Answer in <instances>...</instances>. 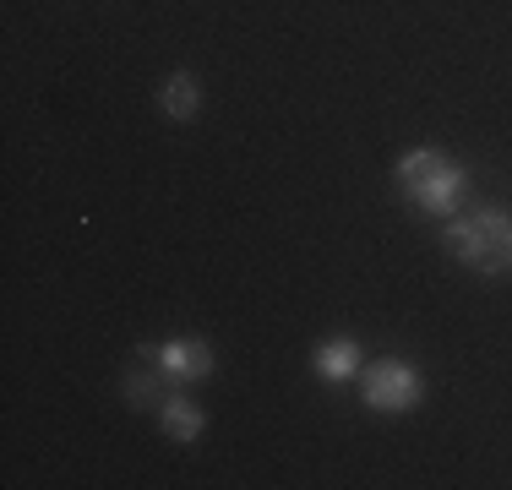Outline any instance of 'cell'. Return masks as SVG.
<instances>
[{
  "instance_id": "cell-7",
  "label": "cell",
  "mask_w": 512,
  "mask_h": 490,
  "mask_svg": "<svg viewBox=\"0 0 512 490\" xmlns=\"http://www.w3.org/2000/svg\"><path fill=\"white\" fill-rule=\"evenodd\" d=\"M158 425H164L169 441H197L207 420H202V409L186 398V392H169V398L158 403Z\"/></svg>"
},
{
  "instance_id": "cell-4",
  "label": "cell",
  "mask_w": 512,
  "mask_h": 490,
  "mask_svg": "<svg viewBox=\"0 0 512 490\" xmlns=\"http://www.w3.org/2000/svg\"><path fill=\"white\" fill-rule=\"evenodd\" d=\"M148 360L169 376L175 387H191L213 371V349L202 338H164V343H148Z\"/></svg>"
},
{
  "instance_id": "cell-6",
  "label": "cell",
  "mask_w": 512,
  "mask_h": 490,
  "mask_svg": "<svg viewBox=\"0 0 512 490\" xmlns=\"http://www.w3.org/2000/svg\"><path fill=\"white\" fill-rule=\"evenodd\" d=\"M355 371H360V343L349 333L316 343V376H322V382H349Z\"/></svg>"
},
{
  "instance_id": "cell-8",
  "label": "cell",
  "mask_w": 512,
  "mask_h": 490,
  "mask_svg": "<svg viewBox=\"0 0 512 490\" xmlns=\"http://www.w3.org/2000/svg\"><path fill=\"white\" fill-rule=\"evenodd\" d=\"M164 387H175V382H169V376L158 371V365H148V371H131L126 382H120L126 403H137V409H148V403H164V398H169Z\"/></svg>"
},
{
  "instance_id": "cell-1",
  "label": "cell",
  "mask_w": 512,
  "mask_h": 490,
  "mask_svg": "<svg viewBox=\"0 0 512 490\" xmlns=\"http://www.w3.org/2000/svg\"><path fill=\"white\" fill-rule=\"evenodd\" d=\"M447 251L480 278H512V207H474L453 213L442 229Z\"/></svg>"
},
{
  "instance_id": "cell-2",
  "label": "cell",
  "mask_w": 512,
  "mask_h": 490,
  "mask_svg": "<svg viewBox=\"0 0 512 490\" xmlns=\"http://www.w3.org/2000/svg\"><path fill=\"white\" fill-rule=\"evenodd\" d=\"M393 180H398V191H404V202L420 207L425 218H453L463 191H469L463 164H453L442 147H409L393 164Z\"/></svg>"
},
{
  "instance_id": "cell-3",
  "label": "cell",
  "mask_w": 512,
  "mask_h": 490,
  "mask_svg": "<svg viewBox=\"0 0 512 490\" xmlns=\"http://www.w3.org/2000/svg\"><path fill=\"white\" fill-rule=\"evenodd\" d=\"M420 392L425 382L409 360H382L365 371V409H376V414H404L420 403Z\"/></svg>"
},
{
  "instance_id": "cell-5",
  "label": "cell",
  "mask_w": 512,
  "mask_h": 490,
  "mask_svg": "<svg viewBox=\"0 0 512 490\" xmlns=\"http://www.w3.org/2000/svg\"><path fill=\"white\" fill-rule=\"evenodd\" d=\"M158 109H164L169 120H191L202 109V82L197 71H169L164 82H158Z\"/></svg>"
}]
</instances>
